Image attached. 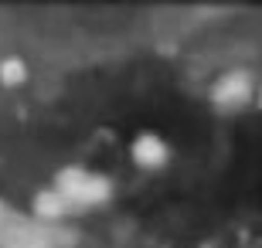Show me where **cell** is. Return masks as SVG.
Masks as SVG:
<instances>
[{
    "label": "cell",
    "mask_w": 262,
    "mask_h": 248,
    "mask_svg": "<svg viewBox=\"0 0 262 248\" xmlns=\"http://www.w3.org/2000/svg\"><path fill=\"white\" fill-rule=\"evenodd\" d=\"M0 248H48L28 228H17L10 218H0Z\"/></svg>",
    "instance_id": "6da1fadb"
}]
</instances>
